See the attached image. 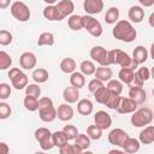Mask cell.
Listing matches in <instances>:
<instances>
[{
	"instance_id": "obj_1",
	"label": "cell",
	"mask_w": 154,
	"mask_h": 154,
	"mask_svg": "<svg viewBox=\"0 0 154 154\" xmlns=\"http://www.w3.org/2000/svg\"><path fill=\"white\" fill-rule=\"evenodd\" d=\"M112 34L117 40L126 43L132 42L137 36L136 29L129 20H118L112 30Z\"/></svg>"
},
{
	"instance_id": "obj_2",
	"label": "cell",
	"mask_w": 154,
	"mask_h": 154,
	"mask_svg": "<svg viewBox=\"0 0 154 154\" xmlns=\"http://www.w3.org/2000/svg\"><path fill=\"white\" fill-rule=\"evenodd\" d=\"M108 59H109L111 65H119L122 67H128V69H132V70H135L138 66V64L132 58H130V55L128 53H125L122 49L108 51Z\"/></svg>"
},
{
	"instance_id": "obj_3",
	"label": "cell",
	"mask_w": 154,
	"mask_h": 154,
	"mask_svg": "<svg viewBox=\"0 0 154 154\" xmlns=\"http://www.w3.org/2000/svg\"><path fill=\"white\" fill-rule=\"evenodd\" d=\"M38 116L45 123H51L57 118V109L51 97L43 96L38 99Z\"/></svg>"
},
{
	"instance_id": "obj_4",
	"label": "cell",
	"mask_w": 154,
	"mask_h": 154,
	"mask_svg": "<svg viewBox=\"0 0 154 154\" xmlns=\"http://www.w3.org/2000/svg\"><path fill=\"white\" fill-rule=\"evenodd\" d=\"M153 118H154L153 111L148 107H142V108L136 109L132 113L130 120L135 128H143V126L149 125L153 122Z\"/></svg>"
},
{
	"instance_id": "obj_5",
	"label": "cell",
	"mask_w": 154,
	"mask_h": 154,
	"mask_svg": "<svg viewBox=\"0 0 154 154\" xmlns=\"http://www.w3.org/2000/svg\"><path fill=\"white\" fill-rule=\"evenodd\" d=\"M10 11H11V14L18 22H28L30 19V16H31V12H30L29 7L23 1H14L11 5Z\"/></svg>"
},
{
	"instance_id": "obj_6",
	"label": "cell",
	"mask_w": 154,
	"mask_h": 154,
	"mask_svg": "<svg viewBox=\"0 0 154 154\" xmlns=\"http://www.w3.org/2000/svg\"><path fill=\"white\" fill-rule=\"evenodd\" d=\"M35 140L38 142L42 150H49L54 147L52 140V132L47 128H38L35 131Z\"/></svg>"
},
{
	"instance_id": "obj_7",
	"label": "cell",
	"mask_w": 154,
	"mask_h": 154,
	"mask_svg": "<svg viewBox=\"0 0 154 154\" xmlns=\"http://www.w3.org/2000/svg\"><path fill=\"white\" fill-rule=\"evenodd\" d=\"M90 58L101 66L111 65L108 59V51H106V48H103L102 46H94L90 49Z\"/></svg>"
},
{
	"instance_id": "obj_8",
	"label": "cell",
	"mask_w": 154,
	"mask_h": 154,
	"mask_svg": "<svg viewBox=\"0 0 154 154\" xmlns=\"http://www.w3.org/2000/svg\"><path fill=\"white\" fill-rule=\"evenodd\" d=\"M129 137L128 132L123 129H113L109 134H108V142L116 147H123V143L125 142V140Z\"/></svg>"
},
{
	"instance_id": "obj_9",
	"label": "cell",
	"mask_w": 154,
	"mask_h": 154,
	"mask_svg": "<svg viewBox=\"0 0 154 154\" xmlns=\"http://www.w3.org/2000/svg\"><path fill=\"white\" fill-rule=\"evenodd\" d=\"M137 103L131 99V97H123L120 99L119 106L117 107V112L120 114H128V113H134L137 109Z\"/></svg>"
},
{
	"instance_id": "obj_10",
	"label": "cell",
	"mask_w": 154,
	"mask_h": 154,
	"mask_svg": "<svg viewBox=\"0 0 154 154\" xmlns=\"http://www.w3.org/2000/svg\"><path fill=\"white\" fill-rule=\"evenodd\" d=\"M94 123L100 129L106 130L112 125V118L106 111H97L94 116Z\"/></svg>"
},
{
	"instance_id": "obj_11",
	"label": "cell",
	"mask_w": 154,
	"mask_h": 154,
	"mask_svg": "<svg viewBox=\"0 0 154 154\" xmlns=\"http://www.w3.org/2000/svg\"><path fill=\"white\" fill-rule=\"evenodd\" d=\"M36 63H37L36 55L31 52H24L19 57V65L24 70H32L36 66Z\"/></svg>"
},
{
	"instance_id": "obj_12",
	"label": "cell",
	"mask_w": 154,
	"mask_h": 154,
	"mask_svg": "<svg viewBox=\"0 0 154 154\" xmlns=\"http://www.w3.org/2000/svg\"><path fill=\"white\" fill-rule=\"evenodd\" d=\"M83 8L87 14H99L103 10V1L102 0H84Z\"/></svg>"
},
{
	"instance_id": "obj_13",
	"label": "cell",
	"mask_w": 154,
	"mask_h": 154,
	"mask_svg": "<svg viewBox=\"0 0 154 154\" xmlns=\"http://www.w3.org/2000/svg\"><path fill=\"white\" fill-rule=\"evenodd\" d=\"M57 117L61 122H69L73 118V108L69 103H61L57 108Z\"/></svg>"
},
{
	"instance_id": "obj_14",
	"label": "cell",
	"mask_w": 154,
	"mask_h": 154,
	"mask_svg": "<svg viewBox=\"0 0 154 154\" xmlns=\"http://www.w3.org/2000/svg\"><path fill=\"white\" fill-rule=\"evenodd\" d=\"M129 97H131L137 105H142L147 100V93L142 87H132L129 90Z\"/></svg>"
},
{
	"instance_id": "obj_15",
	"label": "cell",
	"mask_w": 154,
	"mask_h": 154,
	"mask_svg": "<svg viewBox=\"0 0 154 154\" xmlns=\"http://www.w3.org/2000/svg\"><path fill=\"white\" fill-rule=\"evenodd\" d=\"M63 97L67 103H75L79 99V89L73 85L66 87L63 91Z\"/></svg>"
},
{
	"instance_id": "obj_16",
	"label": "cell",
	"mask_w": 154,
	"mask_h": 154,
	"mask_svg": "<svg viewBox=\"0 0 154 154\" xmlns=\"http://www.w3.org/2000/svg\"><path fill=\"white\" fill-rule=\"evenodd\" d=\"M138 140L142 144H150L154 142V125H147L140 132Z\"/></svg>"
},
{
	"instance_id": "obj_17",
	"label": "cell",
	"mask_w": 154,
	"mask_h": 154,
	"mask_svg": "<svg viewBox=\"0 0 154 154\" xmlns=\"http://www.w3.org/2000/svg\"><path fill=\"white\" fill-rule=\"evenodd\" d=\"M128 17L132 23H141L144 19V10L142 6H131L129 8Z\"/></svg>"
},
{
	"instance_id": "obj_18",
	"label": "cell",
	"mask_w": 154,
	"mask_h": 154,
	"mask_svg": "<svg viewBox=\"0 0 154 154\" xmlns=\"http://www.w3.org/2000/svg\"><path fill=\"white\" fill-rule=\"evenodd\" d=\"M57 7H58V10H59V12H60V14L63 17V19L65 17H67V16H71L72 12L75 11V4L71 0H61V1L58 2Z\"/></svg>"
},
{
	"instance_id": "obj_19",
	"label": "cell",
	"mask_w": 154,
	"mask_h": 154,
	"mask_svg": "<svg viewBox=\"0 0 154 154\" xmlns=\"http://www.w3.org/2000/svg\"><path fill=\"white\" fill-rule=\"evenodd\" d=\"M43 17L51 22H54V20H61L63 17L58 10L57 6L54 5H47L45 8H43Z\"/></svg>"
},
{
	"instance_id": "obj_20",
	"label": "cell",
	"mask_w": 154,
	"mask_h": 154,
	"mask_svg": "<svg viewBox=\"0 0 154 154\" xmlns=\"http://www.w3.org/2000/svg\"><path fill=\"white\" fill-rule=\"evenodd\" d=\"M140 147H141L140 140H136V138H132V137H128L125 140V142L123 143L122 148H123L124 153L134 154V153H137L140 150Z\"/></svg>"
},
{
	"instance_id": "obj_21",
	"label": "cell",
	"mask_w": 154,
	"mask_h": 154,
	"mask_svg": "<svg viewBox=\"0 0 154 154\" xmlns=\"http://www.w3.org/2000/svg\"><path fill=\"white\" fill-rule=\"evenodd\" d=\"M11 83H12V87L14 89L22 90V89L26 88V85H28V76L23 71H20L14 77L11 78Z\"/></svg>"
},
{
	"instance_id": "obj_22",
	"label": "cell",
	"mask_w": 154,
	"mask_h": 154,
	"mask_svg": "<svg viewBox=\"0 0 154 154\" xmlns=\"http://www.w3.org/2000/svg\"><path fill=\"white\" fill-rule=\"evenodd\" d=\"M93 102L89 99H81L77 101V112L82 116H89L93 112Z\"/></svg>"
},
{
	"instance_id": "obj_23",
	"label": "cell",
	"mask_w": 154,
	"mask_h": 154,
	"mask_svg": "<svg viewBox=\"0 0 154 154\" xmlns=\"http://www.w3.org/2000/svg\"><path fill=\"white\" fill-rule=\"evenodd\" d=\"M132 59L140 65V64H143L147 61L148 59V52L146 49V47L143 46H137L135 47L134 52H132Z\"/></svg>"
},
{
	"instance_id": "obj_24",
	"label": "cell",
	"mask_w": 154,
	"mask_h": 154,
	"mask_svg": "<svg viewBox=\"0 0 154 154\" xmlns=\"http://www.w3.org/2000/svg\"><path fill=\"white\" fill-rule=\"evenodd\" d=\"M112 69L111 67H108V66H101L100 65V67H96V71H95V77L96 78H99L100 81H102V82H108L109 79H111V77H112Z\"/></svg>"
},
{
	"instance_id": "obj_25",
	"label": "cell",
	"mask_w": 154,
	"mask_h": 154,
	"mask_svg": "<svg viewBox=\"0 0 154 154\" xmlns=\"http://www.w3.org/2000/svg\"><path fill=\"white\" fill-rule=\"evenodd\" d=\"M135 70H132V69H128V67H122L120 69V71H119V73H118V77H119V79L123 82V83H125V84H130L132 81H134V78H135Z\"/></svg>"
},
{
	"instance_id": "obj_26",
	"label": "cell",
	"mask_w": 154,
	"mask_h": 154,
	"mask_svg": "<svg viewBox=\"0 0 154 154\" xmlns=\"http://www.w3.org/2000/svg\"><path fill=\"white\" fill-rule=\"evenodd\" d=\"M111 94H112V93L108 90V88L103 85V87L99 88V89L94 93V97H95L96 102H99V103H101V105H105V103L107 102V100L109 99Z\"/></svg>"
},
{
	"instance_id": "obj_27",
	"label": "cell",
	"mask_w": 154,
	"mask_h": 154,
	"mask_svg": "<svg viewBox=\"0 0 154 154\" xmlns=\"http://www.w3.org/2000/svg\"><path fill=\"white\" fill-rule=\"evenodd\" d=\"M32 79L35 83H45L48 81V77H49V73L46 69H42V67H37L32 71V75H31Z\"/></svg>"
},
{
	"instance_id": "obj_28",
	"label": "cell",
	"mask_w": 154,
	"mask_h": 154,
	"mask_svg": "<svg viewBox=\"0 0 154 154\" xmlns=\"http://www.w3.org/2000/svg\"><path fill=\"white\" fill-rule=\"evenodd\" d=\"M85 75H83L82 72H72L71 76H70V84L81 89L85 85Z\"/></svg>"
},
{
	"instance_id": "obj_29",
	"label": "cell",
	"mask_w": 154,
	"mask_h": 154,
	"mask_svg": "<svg viewBox=\"0 0 154 154\" xmlns=\"http://www.w3.org/2000/svg\"><path fill=\"white\" fill-rule=\"evenodd\" d=\"M119 19V8L116 6L109 7L105 14V22L107 24H116Z\"/></svg>"
},
{
	"instance_id": "obj_30",
	"label": "cell",
	"mask_w": 154,
	"mask_h": 154,
	"mask_svg": "<svg viewBox=\"0 0 154 154\" xmlns=\"http://www.w3.org/2000/svg\"><path fill=\"white\" fill-rule=\"evenodd\" d=\"M76 61L72 58H64L60 61V70L64 73H72L76 70Z\"/></svg>"
},
{
	"instance_id": "obj_31",
	"label": "cell",
	"mask_w": 154,
	"mask_h": 154,
	"mask_svg": "<svg viewBox=\"0 0 154 154\" xmlns=\"http://www.w3.org/2000/svg\"><path fill=\"white\" fill-rule=\"evenodd\" d=\"M52 140H53V143H54V147H63L65 146L67 142H69V138L67 136L65 135V132L61 130V131H55L52 134Z\"/></svg>"
},
{
	"instance_id": "obj_32",
	"label": "cell",
	"mask_w": 154,
	"mask_h": 154,
	"mask_svg": "<svg viewBox=\"0 0 154 154\" xmlns=\"http://www.w3.org/2000/svg\"><path fill=\"white\" fill-rule=\"evenodd\" d=\"M90 141H91V138L88 135H85V134H78V136L75 138V144L79 149H82V152H83V150H85V149H88L90 147Z\"/></svg>"
},
{
	"instance_id": "obj_33",
	"label": "cell",
	"mask_w": 154,
	"mask_h": 154,
	"mask_svg": "<svg viewBox=\"0 0 154 154\" xmlns=\"http://www.w3.org/2000/svg\"><path fill=\"white\" fill-rule=\"evenodd\" d=\"M67 24L69 28L73 31H78L83 28V23H82V16L78 14H71L67 19Z\"/></svg>"
},
{
	"instance_id": "obj_34",
	"label": "cell",
	"mask_w": 154,
	"mask_h": 154,
	"mask_svg": "<svg viewBox=\"0 0 154 154\" xmlns=\"http://www.w3.org/2000/svg\"><path fill=\"white\" fill-rule=\"evenodd\" d=\"M23 105H24L25 109L29 111V112H35V111L38 109V100L35 96L25 95L24 101H23Z\"/></svg>"
},
{
	"instance_id": "obj_35",
	"label": "cell",
	"mask_w": 154,
	"mask_h": 154,
	"mask_svg": "<svg viewBox=\"0 0 154 154\" xmlns=\"http://www.w3.org/2000/svg\"><path fill=\"white\" fill-rule=\"evenodd\" d=\"M79 69H81V72L85 76H90V75H94L95 71H96V66L93 61L90 60H83L79 65Z\"/></svg>"
},
{
	"instance_id": "obj_36",
	"label": "cell",
	"mask_w": 154,
	"mask_h": 154,
	"mask_svg": "<svg viewBox=\"0 0 154 154\" xmlns=\"http://www.w3.org/2000/svg\"><path fill=\"white\" fill-rule=\"evenodd\" d=\"M54 45V35L52 32H42L38 36L37 46H53Z\"/></svg>"
},
{
	"instance_id": "obj_37",
	"label": "cell",
	"mask_w": 154,
	"mask_h": 154,
	"mask_svg": "<svg viewBox=\"0 0 154 154\" xmlns=\"http://www.w3.org/2000/svg\"><path fill=\"white\" fill-rule=\"evenodd\" d=\"M108 90L112 93V94H116V95H120L122 91H123V82L119 79H109L107 85Z\"/></svg>"
},
{
	"instance_id": "obj_38",
	"label": "cell",
	"mask_w": 154,
	"mask_h": 154,
	"mask_svg": "<svg viewBox=\"0 0 154 154\" xmlns=\"http://www.w3.org/2000/svg\"><path fill=\"white\" fill-rule=\"evenodd\" d=\"M12 65V58L5 51H0V70H7Z\"/></svg>"
},
{
	"instance_id": "obj_39",
	"label": "cell",
	"mask_w": 154,
	"mask_h": 154,
	"mask_svg": "<svg viewBox=\"0 0 154 154\" xmlns=\"http://www.w3.org/2000/svg\"><path fill=\"white\" fill-rule=\"evenodd\" d=\"M82 23H83V28L87 31H89L90 29H93L99 23V20L95 19L91 14H85V16H82Z\"/></svg>"
},
{
	"instance_id": "obj_40",
	"label": "cell",
	"mask_w": 154,
	"mask_h": 154,
	"mask_svg": "<svg viewBox=\"0 0 154 154\" xmlns=\"http://www.w3.org/2000/svg\"><path fill=\"white\" fill-rule=\"evenodd\" d=\"M87 135L91 138V140H100L101 136H102V129H100L99 126H96L95 124L94 125H90L87 128Z\"/></svg>"
},
{
	"instance_id": "obj_41",
	"label": "cell",
	"mask_w": 154,
	"mask_h": 154,
	"mask_svg": "<svg viewBox=\"0 0 154 154\" xmlns=\"http://www.w3.org/2000/svg\"><path fill=\"white\" fill-rule=\"evenodd\" d=\"M59 152H60V154H81L82 153V149H79L76 144H69V143H66L65 146H63V147L59 148Z\"/></svg>"
},
{
	"instance_id": "obj_42",
	"label": "cell",
	"mask_w": 154,
	"mask_h": 154,
	"mask_svg": "<svg viewBox=\"0 0 154 154\" xmlns=\"http://www.w3.org/2000/svg\"><path fill=\"white\" fill-rule=\"evenodd\" d=\"M25 95H30V96H35L38 99V96L41 95V88L38 87V83H31L28 84L25 88Z\"/></svg>"
},
{
	"instance_id": "obj_43",
	"label": "cell",
	"mask_w": 154,
	"mask_h": 154,
	"mask_svg": "<svg viewBox=\"0 0 154 154\" xmlns=\"http://www.w3.org/2000/svg\"><path fill=\"white\" fill-rule=\"evenodd\" d=\"M120 99L122 96L120 95H116V94H111L109 99L107 100V102L105 103V106H107L109 109H117V107L119 106V102H120Z\"/></svg>"
},
{
	"instance_id": "obj_44",
	"label": "cell",
	"mask_w": 154,
	"mask_h": 154,
	"mask_svg": "<svg viewBox=\"0 0 154 154\" xmlns=\"http://www.w3.org/2000/svg\"><path fill=\"white\" fill-rule=\"evenodd\" d=\"M13 40V36L10 31L2 29L0 30V45L1 46H8Z\"/></svg>"
},
{
	"instance_id": "obj_45",
	"label": "cell",
	"mask_w": 154,
	"mask_h": 154,
	"mask_svg": "<svg viewBox=\"0 0 154 154\" xmlns=\"http://www.w3.org/2000/svg\"><path fill=\"white\" fill-rule=\"evenodd\" d=\"M63 131H64L65 135L67 136L69 141L75 140V138L78 136V130H77V128H76L75 125H65L64 129H63Z\"/></svg>"
},
{
	"instance_id": "obj_46",
	"label": "cell",
	"mask_w": 154,
	"mask_h": 154,
	"mask_svg": "<svg viewBox=\"0 0 154 154\" xmlns=\"http://www.w3.org/2000/svg\"><path fill=\"white\" fill-rule=\"evenodd\" d=\"M11 112H12V109L8 103H6L4 101L0 102V119H2V120L7 119L11 116Z\"/></svg>"
},
{
	"instance_id": "obj_47",
	"label": "cell",
	"mask_w": 154,
	"mask_h": 154,
	"mask_svg": "<svg viewBox=\"0 0 154 154\" xmlns=\"http://www.w3.org/2000/svg\"><path fill=\"white\" fill-rule=\"evenodd\" d=\"M101 87H103V82L102 81H100L99 78H94V79H91L89 83H88V89H89V91L90 93H95L99 88H101Z\"/></svg>"
},
{
	"instance_id": "obj_48",
	"label": "cell",
	"mask_w": 154,
	"mask_h": 154,
	"mask_svg": "<svg viewBox=\"0 0 154 154\" xmlns=\"http://www.w3.org/2000/svg\"><path fill=\"white\" fill-rule=\"evenodd\" d=\"M11 95V87L7 83H1L0 84V99L6 100Z\"/></svg>"
},
{
	"instance_id": "obj_49",
	"label": "cell",
	"mask_w": 154,
	"mask_h": 154,
	"mask_svg": "<svg viewBox=\"0 0 154 154\" xmlns=\"http://www.w3.org/2000/svg\"><path fill=\"white\" fill-rule=\"evenodd\" d=\"M137 76L140 77V79H142L143 82L148 81L150 78V71L147 69V67H140L137 71H136Z\"/></svg>"
},
{
	"instance_id": "obj_50",
	"label": "cell",
	"mask_w": 154,
	"mask_h": 154,
	"mask_svg": "<svg viewBox=\"0 0 154 154\" xmlns=\"http://www.w3.org/2000/svg\"><path fill=\"white\" fill-rule=\"evenodd\" d=\"M140 4H141V6H143V7H150V6H153L154 5V0H137Z\"/></svg>"
},
{
	"instance_id": "obj_51",
	"label": "cell",
	"mask_w": 154,
	"mask_h": 154,
	"mask_svg": "<svg viewBox=\"0 0 154 154\" xmlns=\"http://www.w3.org/2000/svg\"><path fill=\"white\" fill-rule=\"evenodd\" d=\"M22 70L20 69H18V67H12V69H10V71H8V78L11 79L12 77H14L18 72H20Z\"/></svg>"
},
{
	"instance_id": "obj_52",
	"label": "cell",
	"mask_w": 154,
	"mask_h": 154,
	"mask_svg": "<svg viewBox=\"0 0 154 154\" xmlns=\"http://www.w3.org/2000/svg\"><path fill=\"white\" fill-rule=\"evenodd\" d=\"M11 4V0H0V8H7Z\"/></svg>"
},
{
	"instance_id": "obj_53",
	"label": "cell",
	"mask_w": 154,
	"mask_h": 154,
	"mask_svg": "<svg viewBox=\"0 0 154 154\" xmlns=\"http://www.w3.org/2000/svg\"><path fill=\"white\" fill-rule=\"evenodd\" d=\"M0 147H1V149H2V150H1L2 154H7V153H8L10 149H8V147H7V144H6L5 142H1V143H0Z\"/></svg>"
},
{
	"instance_id": "obj_54",
	"label": "cell",
	"mask_w": 154,
	"mask_h": 154,
	"mask_svg": "<svg viewBox=\"0 0 154 154\" xmlns=\"http://www.w3.org/2000/svg\"><path fill=\"white\" fill-rule=\"evenodd\" d=\"M148 23H149V25H150L152 28H154V12L150 13V16H149V18H148Z\"/></svg>"
},
{
	"instance_id": "obj_55",
	"label": "cell",
	"mask_w": 154,
	"mask_h": 154,
	"mask_svg": "<svg viewBox=\"0 0 154 154\" xmlns=\"http://www.w3.org/2000/svg\"><path fill=\"white\" fill-rule=\"evenodd\" d=\"M150 58L154 60V42H153L152 46H150Z\"/></svg>"
},
{
	"instance_id": "obj_56",
	"label": "cell",
	"mask_w": 154,
	"mask_h": 154,
	"mask_svg": "<svg viewBox=\"0 0 154 154\" xmlns=\"http://www.w3.org/2000/svg\"><path fill=\"white\" fill-rule=\"evenodd\" d=\"M43 1H45L47 5H53V4H55L58 0H43Z\"/></svg>"
},
{
	"instance_id": "obj_57",
	"label": "cell",
	"mask_w": 154,
	"mask_h": 154,
	"mask_svg": "<svg viewBox=\"0 0 154 154\" xmlns=\"http://www.w3.org/2000/svg\"><path fill=\"white\" fill-rule=\"evenodd\" d=\"M150 77L154 79V66L152 67V70H150Z\"/></svg>"
},
{
	"instance_id": "obj_58",
	"label": "cell",
	"mask_w": 154,
	"mask_h": 154,
	"mask_svg": "<svg viewBox=\"0 0 154 154\" xmlns=\"http://www.w3.org/2000/svg\"><path fill=\"white\" fill-rule=\"evenodd\" d=\"M153 96H154V89H153Z\"/></svg>"
}]
</instances>
